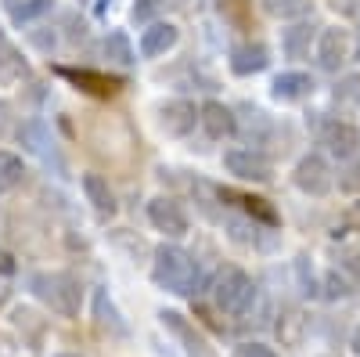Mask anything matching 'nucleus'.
<instances>
[{"instance_id":"obj_1","label":"nucleus","mask_w":360,"mask_h":357,"mask_svg":"<svg viewBox=\"0 0 360 357\" xmlns=\"http://www.w3.org/2000/svg\"><path fill=\"white\" fill-rule=\"evenodd\" d=\"M152 282L173 296H195L202 275H198V263L191 260V253H184L180 246H159L152 260Z\"/></svg>"},{"instance_id":"obj_2","label":"nucleus","mask_w":360,"mask_h":357,"mask_svg":"<svg viewBox=\"0 0 360 357\" xmlns=\"http://www.w3.org/2000/svg\"><path fill=\"white\" fill-rule=\"evenodd\" d=\"M29 289L40 303H47L54 314L62 318H76L79 314V285L72 275L65 271H37L29 278Z\"/></svg>"},{"instance_id":"obj_3","label":"nucleus","mask_w":360,"mask_h":357,"mask_svg":"<svg viewBox=\"0 0 360 357\" xmlns=\"http://www.w3.org/2000/svg\"><path fill=\"white\" fill-rule=\"evenodd\" d=\"M213 296H217V307L231 318H242L252 311L256 303V282L245 275V271H238V267H231V271H224L213 285Z\"/></svg>"},{"instance_id":"obj_4","label":"nucleus","mask_w":360,"mask_h":357,"mask_svg":"<svg viewBox=\"0 0 360 357\" xmlns=\"http://www.w3.org/2000/svg\"><path fill=\"white\" fill-rule=\"evenodd\" d=\"M18 144L25 148L29 156H37L44 159L47 166L54 163V170H62V156H58V148H54V137H51V127L44 123V119H25V123H18Z\"/></svg>"},{"instance_id":"obj_5","label":"nucleus","mask_w":360,"mask_h":357,"mask_svg":"<svg viewBox=\"0 0 360 357\" xmlns=\"http://www.w3.org/2000/svg\"><path fill=\"white\" fill-rule=\"evenodd\" d=\"M292 181H295V188H299V192H307V195H317V199H321V195L332 192L335 177H332V166H328V159H324V156L310 152V156H303V159L295 163Z\"/></svg>"},{"instance_id":"obj_6","label":"nucleus","mask_w":360,"mask_h":357,"mask_svg":"<svg viewBox=\"0 0 360 357\" xmlns=\"http://www.w3.org/2000/svg\"><path fill=\"white\" fill-rule=\"evenodd\" d=\"M349 54H353V40H349L346 29H339V25L321 29V37H317V65L324 73H339L349 62Z\"/></svg>"},{"instance_id":"obj_7","label":"nucleus","mask_w":360,"mask_h":357,"mask_svg":"<svg viewBox=\"0 0 360 357\" xmlns=\"http://www.w3.org/2000/svg\"><path fill=\"white\" fill-rule=\"evenodd\" d=\"M224 166L238 177V181H256V184H266L274 170H270V159L263 152H252V148H234V152L224 156Z\"/></svg>"},{"instance_id":"obj_8","label":"nucleus","mask_w":360,"mask_h":357,"mask_svg":"<svg viewBox=\"0 0 360 357\" xmlns=\"http://www.w3.org/2000/svg\"><path fill=\"white\" fill-rule=\"evenodd\" d=\"M148 220L155 231H162L166 238H184L188 234V213L180 210L176 199H152L148 202Z\"/></svg>"},{"instance_id":"obj_9","label":"nucleus","mask_w":360,"mask_h":357,"mask_svg":"<svg viewBox=\"0 0 360 357\" xmlns=\"http://www.w3.org/2000/svg\"><path fill=\"white\" fill-rule=\"evenodd\" d=\"M198 123V108L184 98H173L166 105H159V130L166 137H188Z\"/></svg>"},{"instance_id":"obj_10","label":"nucleus","mask_w":360,"mask_h":357,"mask_svg":"<svg viewBox=\"0 0 360 357\" xmlns=\"http://www.w3.org/2000/svg\"><path fill=\"white\" fill-rule=\"evenodd\" d=\"M162 318V325L166 329L184 343V350H188V357H213V350H209V343H205V336L195 329V325L184 318V314H176V311H162L159 314Z\"/></svg>"},{"instance_id":"obj_11","label":"nucleus","mask_w":360,"mask_h":357,"mask_svg":"<svg viewBox=\"0 0 360 357\" xmlns=\"http://www.w3.org/2000/svg\"><path fill=\"white\" fill-rule=\"evenodd\" d=\"M58 76H65L69 83L79 87V91L98 94V98H108V94H115L119 87H123L119 76H105V73H94V69H65V65H58Z\"/></svg>"},{"instance_id":"obj_12","label":"nucleus","mask_w":360,"mask_h":357,"mask_svg":"<svg viewBox=\"0 0 360 357\" xmlns=\"http://www.w3.org/2000/svg\"><path fill=\"white\" fill-rule=\"evenodd\" d=\"M94 325H98L105 336H112V339H127V336H130L127 321L119 318V311H115V303H112L108 289H94Z\"/></svg>"},{"instance_id":"obj_13","label":"nucleus","mask_w":360,"mask_h":357,"mask_svg":"<svg viewBox=\"0 0 360 357\" xmlns=\"http://www.w3.org/2000/svg\"><path fill=\"white\" fill-rule=\"evenodd\" d=\"M270 65V51L263 47V44H238V47H231V73L234 76H256V73H263Z\"/></svg>"},{"instance_id":"obj_14","label":"nucleus","mask_w":360,"mask_h":357,"mask_svg":"<svg viewBox=\"0 0 360 357\" xmlns=\"http://www.w3.org/2000/svg\"><path fill=\"white\" fill-rule=\"evenodd\" d=\"M198 123H202V130L213 141H224V137L234 134V112L224 101H205L198 108Z\"/></svg>"},{"instance_id":"obj_15","label":"nucleus","mask_w":360,"mask_h":357,"mask_svg":"<svg viewBox=\"0 0 360 357\" xmlns=\"http://www.w3.org/2000/svg\"><path fill=\"white\" fill-rule=\"evenodd\" d=\"M176 40H180V29L173 22H152L141 33V58H159L169 47H176Z\"/></svg>"},{"instance_id":"obj_16","label":"nucleus","mask_w":360,"mask_h":357,"mask_svg":"<svg viewBox=\"0 0 360 357\" xmlns=\"http://www.w3.org/2000/svg\"><path fill=\"white\" fill-rule=\"evenodd\" d=\"M29 76V62L22 58V51L11 44V37L0 29V83L4 87H15Z\"/></svg>"},{"instance_id":"obj_17","label":"nucleus","mask_w":360,"mask_h":357,"mask_svg":"<svg viewBox=\"0 0 360 357\" xmlns=\"http://www.w3.org/2000/svg\"><path fill=\"white\" fill-rule=\"evenodd\" d=\"M321 144H324L335 159H353V156H356V144H360V134H356L349 123H328V127L321 130Z\"/></svg>"},{"instance_id":"obj_18","label":"nucleus","mask_w":360,"mask_h":357,"mask_svg":"<svg viewBox=\"0 0 360 357\" xmlns=\"http://www.w3.org/2000/svg\"><path fill=\"white\" fill-rule=\"evenodd\" d=\"M314 33H317V25H314V22H303V18L292 22V25L285 29V33H281V51L299 62V58H307V54H310Z\"/></svg>"},{"instance_id":"obj_19","label":"nucleus","mask_w":360,"mask_h":357,"mask_svg":"<svg viewBox=\"0 0 360 357\" xmlns=\"http://www.w3.org/2000/svg\"><path fill=\"white\" fill-rule=\"evenodd\" d=\"M270 94L278 101H303L307 94H314V80L307 73H281L270 83Z\"/></svg>"},{"instance_id":"obj_20","label":"nucleus","mask_w":360,"mask_h":357,"mask_svg":"<svg viewBox=\"0 0 360 357\" xmlns=\"http://www.w3.org/2000/svg\"><path fill=\"white\" fill-rule=\"evenodd\" d=\"M83 195H86V202L94 206L101 217L115 213V192L108 188V181L101 173H83Z\"/></svg>"},{"instance_id":"obj_21","label":"nucleus","mask_w":360,"mask_h":357,"mask_svg":"<svg viewBox=\"0 0 360 357\" xmlns=\"http://www.w3.org/2000/svg\"><path fill=\"white\" fill-rule=\"evenodd\" d=\"M238 112H242V115H234V130H238V123H242V130H245V137H249L252 144L263 141V137L270 134V119H266L263 108H256V105H242Z\"/></svg>"},{"instance_id":"obj_22","label":"nucleus","mask_w":360,"mask_h":357,"mask_svg":"<svg viewBox=\"0 0 360 357\" xmlns=\"http://www.w3.org/2000/svg\"><path fill=\"white\" fill-rule=\"evenodd\" d=\"M101 54L108 58L112 65H119V69H130V65L137 62V54H134L127 33H108V37L101 40Z\"/></svg>"},{"instance_id":"obj_23","label":"nucleus","mask_w":360,"mask_h":357,"mask_svg":"<svg viewBox=\"0 0 360 357\" xmlns=\"http://www.w3.org/2000/svg\"><path fill=\"white\" fill-rule=\"evenodd\" d=\"M224 199H231V202H238L242 210L249 213V217H256V220H263L266 227H278V210L274 206H266V199H252V195H238V192H220Z\"/></svg>"},{"instance_id":"obj_24","label":"nucleus","mask_w":360,"mask_h":357,"mask_svg":"<svg viewBox=\"0 0 360 357\" xmlns=\"http://www.w3.org/2000/svg\"><path fill=\"white\" fill-rule=\"evenodd\" d=\"M22 177H25V163H22V156L4 152V148H0V195L15 192V188L22 184Z\"/></svg>"},{"instance_id":"obj_25","label":"nucleus","mask_w":360,"mask_h":357,"mask_svg":"<svg viewBox=\"0 0 360 357\" xmlns=\"http://www.w3.org/2000/svg\"><path fill=\"white\" fill-rule=\"evenodd\" d=\"M263 8L274 15V18H285V22H299L314 11L310 0H263Z\"/></svg>"},{"instance_id":"obj_26","label":"nucleus","mask_w":360,"mask_h":357,"mask_svg":"<svg viewBox=\"0 0 360 357\" xmlns=\"http://www.w3.org/2000/svg\"><path fill=\"white\" fill-rule=\"evenodd\" d=\"M51 11H54V0H22V4L11 8V18L18 25H29V22H37V18L51 15Z\"/></svg>"},{"instance_id":"obj_27","label":"nucleus","mask_w":360,"mask_h":357,"mask_svg":"<svg viewBox=\"0 0 360 357\" xmlns=\"http://www.w3.org/2000/svg\"><path fill=\"white\" fill-rule=\"evenodd\" d=\"M245 8H249V0H220V11H224V18H231L234 25H245V22H249Z\"/></svg>"},{"instance_id":"obj_28","label":"nucleus","mask_w":360,"mask_h":357,"mask_svg":"<svg viewBox=\"0 0 360 357\" xmlns=\"http://www.w3.org/2000/svg\"><path fill=\"white\" fill-rule=\"evenodd\" d=\"M324 296H328V300H342V296H349V282L339 271H332L324 278Z\"/></svg>"},{"instance_id":"obj_29","label":"nucleus","mask_w":360,"mask_h":357,"mask_svg":"<svg viewBox=\"0 0 360 357\" xmlns=\"http://www.w3.org/2000/svg\"><path fill=\"white\" fill-rule=\"evenodd\" d=\"M335 98L360 105V73H356V76H346V80H342V83L335 87Z\"/></svg>"},{"instance_id":"obj_30","label":"nucleus","mask_w":360,"mask_h":357,"mask_svg":"<svg viewBox=\"0 0 360 357\" xmlns=\"http://www.w3.org/2000/svg\"><path fill=\"white\" fill-rule=\"evenodd\" d=\"M234 357H278L274 346H266V343H242L234 350Z\"/></svg>"},{"instance_id":"obj_31","label":"nucleus","mask_w":360,"mask_h":357,"mask_svg":"<svg viewBox=\"0 0 360 357\" xmlns=\"http://www.w3.org/2000/svg\"><path fill=\"white\" fill-rule=\"evenodd\" d=\"M159 4H162V0H134V22H152Z\"/></svg>"},{"instance_id":"obj_32","label":"nucleus","mask_w":360,"mask_h":357,"mask_svg":"<svg viewBox=\"0 0 360 357\" xmlns=\"http://www.w3.org/2000/svg\"><path fill=\"white\" fill-rule=\"evenodd\" d=\"M11 130H18V123H15V108H11V101H0V137H8Z\"/></svg>"},{"instance_id":"obj_33","label":"nucleus","mask_w":360,"mask_h":357,"mask_svg":"<svg viewBox=\"0 0 360 357\" xmlns=\"http://www.w3.org/2000/svg\"><path fill=\"white\" fill-rule=\"evenodd\" d=\"M15 267H18V263H15V256H11L8 249H0V275H4V278H8V275H15Z\"/></svg>"},{"instance_id":"obj_34","label":"nucleus","mask_w":360,"mask_h":357,"mask_svg":"<svg viewBox=\"0 0 360 357\" xmlns=\"http://www.w3.org/2000/svg\"><path fill=\"white\" fill-rule=\"evenodd\" d=\"M346 184H349V188L360 184V156H356V163H353V177H346Z\"/></svg>"},{"instance_id":"obj_35","label":"nucleus","mask_w":360,"mask_h":357,"mask_svg":"<svg viewBox=\"0 0 360 357\" xmlns=\"http://www.w3.org/2000/svg\"><path fill=\"white\" fill-rule=\"evenodd\" d=\"M108 11H112V0H98V8H94V15H98V18H105Z\"/></svg>"},{"instance_id":"obj_36","label":"nucleus","mask_w":360,"mask_h":357,"mask_svg":"<svg viewBox=\"0 0 360 357\" xmlns=\"http://www.w3.org/2000/svg\"><path fill=\"white\" fill-rule=\"evenodd\" d=\"M353 350H356V353H360V329H356V332H353Z\"/></svg>"},{"instance_id":"obj_37","label":"nucleus","mask_w":360,"mask_h":357,"mask_svg":"<svg viewBox=\"0 0 360 357\" xmlns=\"http://www.w3.org/2000/svg\"><path fill=\"white\" fill-rule=\"evenodd\" d=\"M4 300H8V289H4V285H0V307H4Z\"/></svg>"},{"instance_id":"obj_38","label":"nucleus","mask_w":360,"mask_h":357,"mask_svg":"<svg viewBox=\"0 0 360 357\" xmlns=\"http://www.w3.org/2000/svg\"><path fill=\"white\" fill-rule=\"evenodd\" d=\"M58 357H79V353H58Z\"/></svg>"}]
</instances>
